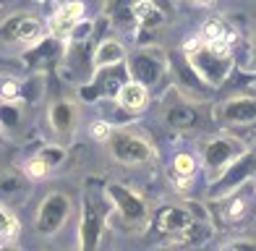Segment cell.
Listing matches in <instances>:
<instances>
[{
	"label": "cell",
	"instance_id": "1",
	"mask_svg": "<svg viewBox=\"0 0 256 251\" xmlns=\"http://www.w3.org/2000/svg\"><path fill=\"white\" fill-rule=\"evenodd\" d=\"M246 154L243 144L238 139H230V136H220V139H212L204 146V165H206V173L212 180L222 178L228 170L232 168V162Z\"/></svg>",
	"mask_w": 256,
	"mask_h": 251
},
{
	"label": "cell",
	"instance_id": "2",
	"mask_svg": "<svg viewBox=\"0 0 256 251\" xmlns=\"http://www.w3.org/2000/svg\"><path fill=\"white\" fill-rule=\"evenodd\" d=\"M108 196H102V194H86L84 196V220H81V246L84 248H94L102 236V225L112 202Z\"/></svg>",
	"mask_w": 256,
	"mask_h": 251
},
{
	"label": "cell",
	"instance_id": "3",
	"mask_svg": "<svg viewBox=\"0 0 256 251\" xmlns=\"http://www.w3.org/2000/svg\"><path fill=\"white\" fill-rule=\"evenodd\" d=\"M191 58V66L196 68V74H199L206 84L217 86L220 82H225V76L230 74V52H220L214 48H209V44L204 42L199 50H196L194 55H188Z\"/></svg>",
	"mask_w": 256,
	"mask_h": 251
},
{
	"label": "cell",
	"instance_id": "4",
	"mask_svg": "<svg viewBox=\"0 0 256 251\" xmlns=\"http://www.w3.org/2000/svg\"><path fill=\"white\" fill-rule=\"evenodd\" d=\"M110 152L126 165H142L154 160V150L152 144L142 136H136L131 131H115L110 134Z\"/></svg>",
	"mask_w": 256,
	"mask_h": 251
},
{
	"label": "cell",
	"instance_id": "5",
	"mask_svg": "<svg viewBox=\"0 0 256 251\" xmlns=\"http://www.w3.org/2000/svg\"><path fill=\"white\" fill-rule=\"evenodd\" d=\"M128 66V74H131L136 82H142L144 86H154L157 82H162L168 74V63H165V55L160 50H142L136 52L131 60L126 63Z\"/></svg>",
	"mask_w": 256,
	"mask_h": 251
},
{
	"label": "cell",
	"instance_id": "6",
	"mask_svg": "<svg viewBox=\"0 0 256 251\" xmlns=\"http://www.w3.org/2000/svg\"><path fill=\"white\" fill-rule=\"evenodd\" d=\"M256 207V186L243 184L240 188L230 191L228 196L217 202V212L225 222H240L243 218H248Z\"/></svg>",
	"mask_w": 256,
	"mask_h": 251
},
{
	"label": "cell",
	"instance_id": "7",
	"mask_svg": "<svg viewBox=\"0 0 256 251\" xmlns=\"http://www.w3.org/2000/svg\"><path fill=\"white\" fill-rule=\"evenodd\" d=\"M157 230L165 236H178V238H191L194 230H199L194 212L188 207H165L157 214Z\"/></svg>",
	"mask_w": 256,
	"mask_h": 251
},
{
	"label": "cell",
	"instance_id": "8",
	"mask_svg": "<svg viewBox=\"0 0 256 251\" xmlns=\"http://www.w3.org/2000/svg\"><path fill=\"white\" fill-rule=\"evenodd\" d=\"M108 194H110L115 210L120 212V218H123L126 225H131V228H144L146 225V207H144V202L138 199L136 194H131L123 186H110Z\"/></svg>",
	"mask_w": 256,
	"mask_h": 251
},
{
	"label": "cell",
	"instance_id": "9",
	"mask_svg": "<svg viewBox=\"0 0 256 251\" xmlns=\"http://www.w3.org/2000/svg\"><path fill=\"white\" fill-rule=\"evenodd\" d=\"M68 210H71V202H68L66 194H50L48 199L42 202L40 207V218H37V230L42 236H50L60 228L68 218Z\"/></svg>",
	"mask_w": 256,
	"mask_h": 251
},
{
	"label": "cell",
	"instance_id": "10",
	"mask_svg": "<svg viewBox=\"0 0 256 251\" xmlns=\"http://www.w3.org/2000/svg\"><path fill=\"white\" fill-rule=\"evenodd\" d=\"M0 37L10 42H26L37 44L42 40V24L34 16H10L3 26H0Z\"/></svg>",
	"mask_w": 256,
	"mask_h": 251
},
{
	"label": "cell",
	"instance_id": "11",
	"mask_svg": "<svg viewBox=\"0 0 256 251\" xmlns=\"http://www.w3.org/2000/svg\"><path fill=\"white\" fill-rule=\"evenodd\" d=\"M81 16H84V3H78V0H68V3H63L60 8L55 10V16L50 21L52 37L55 40L74 37L76 26L81 24Z\"/></svg>",
	"mask_w": 256,
	"mask_h": 251
},
{
	"label": "cell",
	"instance_id": "12",
	"mask_svg": "<svg viewBox=\"0 0 256 251\" xmlns=\"http://www.w3.org/2000/svg\"><path fill=\"white\" fill-rule=\"evenodd\" d=\"M220 118L225 123H254L256 120V100L254 97H236V100H228L222 108H220Z\"/></svg>",
	"mask_w": 256,
	"mask_h": 251
},
{
	"label": "cell",
	"instance_id": "13",
	"mask_svg": "<svg viewBox=\"0 0 256 251\" xmlns=\"http://www.w3.org/2000/svg\"><path fill=\"white\" fill-rule=\"evenodd\" d=\"M199 120H202V116L194 102H180V105L168 108V112H165V123L170 128H196Z\"/></svg>",
	"mask_w": 256,
	"mask_h": 251
},
{
	"label": "cell",
	"instance_id": "14",
	"mask_svg": "<svg viewBox=\"0 0 256 251\" xmlns=\"http://www.w3.org/2000/svg\"><path fill=\"white\" fill-rule=\"evenodd\" d=\"M131 10H134V18L138 21V26L146 29V32H154L165 24V10H162L154 0H138Z\"/></svg>",
	"mask_w": 256,
	"mask_h": 251
},
{
	"label": "cell",
	"instance_id": "15",
	"mask_svg": "<svg viewBox=\"0 0 256 251\" xmlns=\"http://www.w3.org/2000/svg\"><path fill=\"white\" fill-rule=\"evenodd\" d=\"M149 100V89L142 82H126L118 89V105H123L126 110H142Z\"/></svg>",
	"mask_w": 256,
	"mask_h": 251
},
{
	"label": "cell",
	"instance_id": "16",
	"mask_svg": "<svg viewBox=\"0 0 256 251\" xmlns=\"http://www.w3.org/2000/svg\"><path fill=\"white\" fill-rule=\"evenodd\" d=\"M126 60V48L115 40H104L97 52H94V68H104V66H118Z\"/></svg>",
	"mask_w": 256,
	"mask_h": 251
},
{
	"label": "cell",
	"instance_id": "17",
	"mask_svg": "<svg viewBox=\"0 0 256 251\" xmlns=\"http://www.w3.org/2000/svg\"><path fill=\"white\" fill-rule=\"evenodd\" d=\"M50 123H52V128L60 131V134L71 131L74 123H76V110H74L71 102H55L52 110H50Z\"/></svg>",
	"mask_w": 256,
	"mask_h": 251
},
{
	"label": "cell",
	"instance_id": "18",
	"mask_svg": "<svg viewBox=\"0 0 256 251\" xmlns=\"http://www.w3.org/2000/svg\"><path fill=\"white\" fill-rule=\"evenodd\" d=\"M58 52H60V50H58V42L55 40H44V42L40 40L37 48L29 52V60L37 63V66H44V63H52L58 58Z\"/></svg>",
	"mask_w": 256,
	"mask_h": 251
},
{
	"label": "cell",
	"instance_id": "19",
	"mask_svg": "<svg viewBox=\"0 0 256 251\" xmlns=\"http://www.w3.org/2000/svg\"><path fill=\"white\" fill-rule=\"evenodd\" d=\"M194 170H196V160L191 154H186V152L183 154H176V160H172V173H176L180 188L186 186V180L194 176Z\"/></svg>",
	"mask_w": 256,
	"mask_h": 251
},
{
	"label": "cell",
	"instance_id": "20",
	"mask_svg": "<svg viewBox=\"0 0 256 251\" xmlns=\"http://www.w3.org/2000/svg\"><path fill=\"white\" fill-rule=\"evenodd\" d=\"M21 191V180L10 173H0V199L10 196V194H18Z\"/></svg>",
	"mask_w": 256,
	"mask_h": 251
},
{
	"label": "cell",
	"instance_id": "21",
	"mask_svg": "<svg viewBox=\"0 0 256 251\" xmlns=\"http://www.w3.org/2000/svg\"><path fill=\"white\" fill-rule=\"evenodd\" d=\"M202 37H204V42H212V40H222V37L232 40V34H228L220 21H209V24L204 26V32H202Z\"/></svg>",
	"mask_w": 256,
	"mask_h": 251
},
{
	"label": "cell",
	"instance_id": "22",
	"mask_svg": "<svg viewBox=\"0 0 256 251\" xmlns=\"http://www.w3.org/2000/svg\"><path fill=\"white\" fill-rule=\"evenodd\" d=\"M18 230V225L14 220V214H8L3 207H0V238H14Z\"/></svg>",
	"mask_w": 256,
	"mask_h": 251
},
{
	"label": "cell",
	"instance_id": "23",
	"mask_svg": "<svg viewBox=\"0 0 256 251\" xmlns=\"http://www.w3.org/2000/svg\"><path fill=\"white\" fill-rule=\"evenodd\" d=\"M48 170H50V162H44L42 157H34V160L26 162V173L32 178H44V176H48Z\"/></svg>",
	"mask_w": 256,
	"mask_h": 251
},
{
	"label": "cell",
	"instance_id": "24",
	"mask_svg": "<svg viewBox=\"0 0 256 251\" xmlns=\"http://www.w3.org/2000/svg\"><path fill=\"white\" fill-rule=\"evenodd\" d=\"M0 97H3L6 102H14V105H16V100H18V84L16 82H3V84H0Z\"/></svg>",
	"mask_w": 256,
	"mask_h": 251
},
{
	"label": "cell",
	"instance_id": "25",
	"mask_svg": "<svg viewBox=\"0 0 256 251\" xmlns=\"http://www.w3.org/2000/svg\"><path fill=\"white\" fill-rule=\"evenodd\" d=\"M110 123H104V120H97L94 126H92V136H97V139H110Z\"/></svg>",
	"mask_w": 256,
	"mask_h": 251
},
{
	"label": "cell",
	"instance_id": "26",
	"mask_svg": "<svg viewBox=\"0 0 256 251\" xmlns=\"http://www.w3.org/2000/svg\"><path fill=\"white\" fill-rule=\"evenodd\" d=\"M40 157L44 160V162H50V168H52V165L58 162V160L63 157V152H60V150H44V152H42Z\"/></svg>",
	"mask_w": 256,
	"mask_h": 251
},
{
	"label": "cell",
	"instance_id": "27",
	"mask_svg": "<svg viewBox=\"0 0 256 251\" xmlns=\"http://www.w3.org/2000/svg\"><path fill=\"white\" fill-rule=\"evenodd\" d=\"M194 3H199V6H209V3H214V0H194Z\"/></svg>",
	"mask_w": 256,
	"mask_h": 251
},
{
	"label": "cell",
	"instance_id": "28",
	"mask_svg": "<svg viewBox=\"0 0 256 251\" xmlns=\"http://www.w3.org/2000/svg\"><path fill=\"white\" fill-rule=\"evenodd\" d=\"M251 60H254V66H256V42H254V58H251Z\"/></svg>",
	"mask_w": 256,
	"mask_h": 251
},
{
	"label": "cell",
	"instance_id": "29",
	"mask_svg": "<svg viewBox=\"0 0 256 251\" xmlns=\"http://www.w3.org/2000/svg\"><path fill=\"white\" fill-rule=\"evenodd\" d=\"M251 154H254V157H256V142H254V150H251Z\"/></svg>",
	"mask_w": 256,
	"mask_h": 251
}]
</instances>
